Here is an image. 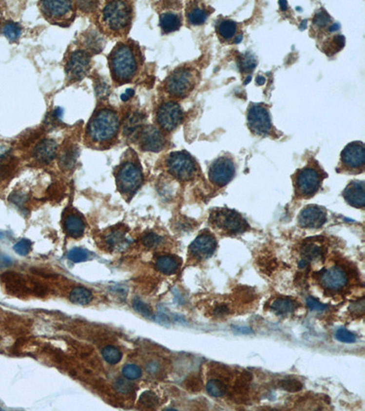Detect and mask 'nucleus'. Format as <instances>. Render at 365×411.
I'll list each match as a JSON object with an SVG mask.
<instances>
[{
    "label": "nucleus",
    "mask_w": 365,
    "mask_h": 411,
    "mask_svg": "<svg viewBox=\"0 0 365 411\" xmlns=\"http://www.w3.org/2000/svg\"><path fill=\"white\" fill-rule=\"evenodd\" d=\"M109 63L114 79L119 82H128L136 74V55L128 44H119L111 53Z\"/></svg>",
    "instance_id": "obj_1"
},
{
    "label": "nucleus",
    "mask_w": 365,
    "mask_h": 411,
    "mask_svg": "<svg viewBox=\"0 0 365 411\" xmlns=\"http://www.w3.org/2000/svg\"><path fill=\"white\" fill-rule=\"evenodd\" d=\"M119 130V118L113 110L97 112L88 126V136L94 142L104 143L113 140Z\"/></svg>",
    "instance_id": "obj_2"
},
{
    "label": "nucleus",
    "mask_w": 365,
    "mask_h": 411,
    "mask_svg": "<svg viewBox=\"0 0 365 411\" xmlns=\"http://www.w3.org/2000/svg\"><path fill=\"white\" fill-rule=\"evenodd\" d=\"M132 8L124 1L108 2L102 10V22L112 31H122L129 26Z\"/></svg>",
    "instance_id": "obj_3"
},
{
    "label": "nucleus",
    "mask_w": 365,
    "mask_h": 411,
    "mask_svg": "<svg viewBox=\"0 0 365 411\" xmlns=\"http://www.w3.org/2000/svg\"><path fill=\"white\" fill-rule=\"evenodd\" d=\"M322 173L313 166H306L299 170L294 178L296 194L301 197L315 195L322 186Z\"/></svg>",
    "instance_id": "obj_4"
},
{
    "label": "nucleus",
    "mask_w": 365,
    "mask_h": 411,
    "mask_svg": "<svg viewBox=\"0 0 365 411\" xmlns=\"http://www.w3.org/2000/svg\"><path fill=\"white\" fill-rule=\"evenodd\" d=\"M166 166L169 173L181 181L193 179L197 170L194 159L185 151L170 154L166 160Z\"/></svg>",
    "instance_id": "obj_5"
},
{
    "label": "nucleus",
    "mask_w": 365,
    "mask_h": 411,
    "mask_svg": "<svg viewBox=\"0 0 365 411\" xmlns=\"http://www.w3.org/2000/svg\"><path fill=\"white\" fill-rule=\"evenodd\" d=\"M143 175L140 166L134 162H125L116 176V183L123 194L133 196L142 186Z\"/></svg>",
    "instance_id": "obj_6"
},
{
    "label": "nucleus",
    "mask_w": 365,
    "mask_h": 411,
    "mask_svg": "<svg viewBox=\"0 0 365 411\" xmlns=\"http://www.w3.org/2000/svg\"><path fill=\"white\" fill-rule=\"evenodd\" d=\"M211 221L217 229L230 234L243 233L249 224L239 213L229 209H217L211 213Z\"/></svg>",
    "instance_id": "obj_7"
},
{
    "label": "nucleus",
    "mask_w": 365,
    "mask_h": 411,
    "mask_svg": "<svg viewBox=\"0 0 365 411\" xmlns=\"http://www.w3.org/2000/svg\"><path fill=\"white\" fill-rule=\"evenodd\" d=\"M196 79L193 71L186 68H178L165 80L166 91L175 97H185L195 86Z\"/></svg>",
    "instance_id": "obj_8"
},
{
    "label": "nucleus",
    "mask_w": 365,
    "mask_h": 411,
    "mask_svg": "<svg viewBox=\"0 0 365 411\" xmlns=\"http://www.w3.org/2000/svg\"><path fill=\"white\" fill-rule=\"evenodd\" d=\"M248 125L258 136L267 137L272 133L270 115L264 104L251 103L248 110Z\"/></svg>",
    "instance_id": "obj_9"
},
{
    "label": "nucleus",
    "mask_w": 365,
    "mask_h": 411,
    "mask_svg": "<svg viewBox=\"0 0 365 411\" xmlns=\"http://www.w3.org/2000/svg\"><path fill=\"white\" fill-rule=\"evenodd\" d=\"M236 166L233 160L228 157H221L215 160L209 167L208 176L210 182L217 188L227 186L233 179Z\"/></svg>",
    "instance_id": "obj_10"
},
{
    "label": "nucleus",
    "mask_w": 365,
    "mask_h": 411,
    "mask_svg": "<svg viewBox=\"0 0 365 411\" xmlns=\"http://www.w3.org/2000/svg\"><path fill=\"white\" fill-rule=\"evenodd\" d=\"M91 69V56L83 51H73L66 63L67 78L72 81H79L83 79Z\"/></svg>",
    "instance_id": "obj_11"
},
{
    "label": "nucleus",
    "mask_w": 365,
    "mask_h": 411,
    "mask_svg": "<svg viewBox=\"0 0 365 411\" xmlns=\"http://www.w3.org/2000/svg\"><path fill=\"white\" fill-rule=\"evenodd\" d=\"M341 162L344 169L348 171L363 172L365 165V144L363 142H352L346 145L342 155Z\"/></svg>",
    "instance_id": "obj_12"
},
{
    "label": "nucleus",
    "mask_w": 365,
    "mask_h": 411,
    "mask_svg": "<svg viewBox=\"0 0 365 411\" xmlns=\"http://www.w3.org/2000/svg\"><path fill=\"white\" fill-rule=\"evenodd\" d=\"M183 111L174 101L163 103L157 111V123L165 131L174 130L183 121Z\"/></svg>",
    "instance_id": "obj_13"
},
{
    "label": "nucleus",
    "mask_w": 365,
    "mask_h": 411,
    "mask_svg": "<svg viewBox=\"0 0 365 411\" xmlns=\"http://www.w3.org/2000/svg\"><path fill=\"white\" fill-rule=\"evenodd\" d=\"M319 281L323 288L336 292L347 286L349 276L343 268L334 266L323 271L319 277Z\"/></svg>",
    "instance_id": "obj_14"
},
{
    "label": "nucleus",
    "mask_w": 365,
    "mask_h": 411,
    "mask_svg": "<svg viewBox=\"0 0 365 411\" xmlns=\"http://www.w3.org/2000/svg\"><path fill=\"white\" fill-rule=\"evenodd\" d=\"M216 249V240L210 233H202L189 246V253L195 260H203L213 255Z\"/></svg>",
    "instance_id": "obj_15"
},
{
    "label": "nucleus",
    "mask_w": 365,
    "mask_h": 411,
    "mask_svg": "<svg viewBox=\"0 0 365 411\" xmlns=\"http://www.w3.org/2000/svg\"><path fill=\"white\" fill-rule=\"evenodd\" d=\"M136 139L144 151L159 152L165 147V138L163 133L152 125L143 128Z\"/></svg>",
    "instance_id": "obj_16"
},
{
    "label": "nucleus",
    "mask_w": 365,
    "mask_h": 411,
    "mask_svg": "<svg viewBox=\"0 0 365 411\" xmlns=\"http://www.w3.org/2000/svg\"><path fill=\"white\" fill-rule=\"evenodd\" d=\"M327 216L325 210L314 205H310L303 209L299 216V224L306 229H319L326 222Z\"/></svg>",
    "instance_id": "obj_17"
},
{
    "label": "nucleus",
    "mask_w": 365,
    "mask_h": 411,
    "mask_svg": "<svg viewBox=\"0 0 365 411\" xmlns=\"http://www.w3.org/2000/svg\"><path fill=\"white\" fill-rule=\"evenodd\" d=\"M40 7L43 14L50 20H61L72 13V3L70 1H42Z\"/></svg>",
    "instance_id": "obj_18"
},
{
    "label": "nucleus",
    "mask_w": 365,
    "mask_h": 411,
    "mask_svg": "<svg viewBox=\"0 0 365 411\" xmlns=\"http://www.w3.org/2000/svg\"><path fill=\"white\" fill-rule=\"evenodd\" d=\"M345 200L352 207L363 209L365 205V187L364 181L353 180L345 188L343 193Z\"/></svg>",
    "instance_id": "obj_19"
},
{
    "label": "nucleus",
    "mask_w": 365,
    "mask_h": 411,
    "mask_svg": "<svg viewBox=\"0 0 365 411\" xmlns=\"http://www.w3.org/2000/svg\"><path fill=\"white\" fill-rule=\"evenodd\" d=\"M58 144L51 139H44L37 144L33 150V157L38 162L47 165L55 158Z\"/></svg>",
    "instance_id": "obj_20"
},
{
    "label": "nucleus",
    "mask_w": 365,
    "mask_h": 411,
    "mask_svg": "<svg viewBox=\"0 0 365 411\" xmlns=\"http://www.w3.org/2000/svg\"><path fill=\"white\" fill-rule=\"evenodd\" d=\"M144 115L140 112L132 113L126 118L123 124V133L128 137H136L143 130L144 123Z\"/></svg>",
    "instance_id": "obj_21"
},
{
    "label": "nucleus",
    "mask_w": 365,
    "mask_h": 411,
    "mask_svg": "<svg viewBox=\"0 0 365 411\" xmlns=\"http://www.w3.org/2000/svg\"><path fill=\"white\" fill-rule=\"evenodd\" d=\"M106 242L112 250L122 252L128 248L130 239L126 237V232L122 229H116L109 233L106 237Z\"/></svg>",
    "instance_id": "obj_22"
},
{
    "label": "nucleus",
    "mask_w": 365,
    "mask_h": 411,
    "mask_svg": "<svg viewBox=\"0 0 365 411\" xmlns=\"http://www.w3.org/2000/svg\"><path fill=\"white\" fill-rule=\"evenodd\" d=\"M186 17L188 22L192 25H202L209 17V11L205 7H200L198 4L193 3L186 9Z\"/></svg>",
    "instance_id": "obj_23"
},
{
    "label": "nucleus",
    "mask_w": 365,
    "mask_h": 411,
    "mask_svg": "<svg viewBox=\"0 0 365 411\" xmlns=\"http://www.w3.org/2000/svg\"><path fill=\"white\" fill-rule=\"evenodd\" d=\"M182 25L179 15L173 12H165L160 16V27L165 33L176 31Z\"/></svg>",
    "instance_id": "obj_24"
},
{
    "label": "nucleus",
    "mask_w": 365,
    "mask_h": 411,
    "mask_svg": "<svg viewBox=\"0 0 365 411\" xmlns=\"http://www.w3.org/2000/svg\"><path fill=\"white\" fill-rule=\"evenodd\" d=\"M299 304L290 298H279L273 302L271 310L279 315H288L298 308Z\"/></svg>",
    "instance_id": "obj_25"
},
{
    "label": "nucleus",
    "mask_w": 365,
    "mask_h": 411,
    "mask_svg": "<svg viewBox=\"0 0 365 411\" xmlns=\"http://www.w3.org/2000/svg\"><path fill=\"white\" fill-rule=\"evenodd\" d=\"M78 155H79V150L77 146L70 145V146L65 147L58 160L59 166L64 170H71L76 164Z\"/></svg>",
    "instance_id": "obj_26"
},
{
    "label": "nucleus",
    "mask_w": 365,
    "mask_h": 411,
    "mask_svg": "<svg viewBox=\"0 0 365 411\" xmlns=\"http://www.w3.org/2000/svg\"><path fill=\"white\" fill-rule=\"evenodd\" d=\"M65 230L72 238H79L83 235L85 225L79 216L71 215L64 221Z\"/></svg>",
    "instance_id": "obj_27"
},
{
    "label": "nucleus",
    "mask_w": 365,
    "mask_h": 411,
    "mask_svg": "<svg viewBox=\"0 0 365 411\" xmlns=\"http://www.w3.org/2000/svg\"><path fill=\"white\" fill-rule=\"evenodd\" d=\"M179 261L172 256H161L155 262L158 271L166 275L175 274L179 269Z\"/></svg>",
    "instance_id": "obj_28"
},
{
    "label": "nucleus",
    "mask_w": 365,
    "mask_h": 411,
    "mask_svg": "<svg viewBox=\"0 0 365 411\" xmlns=\"http://www.w3.org/2000/svg\"><path fill=\"white\" fill-rule=\"evenodd\" d=\"M84 44L90 51L98 53L104 46V39L97 30H90L85 34Z\"/></svg>",
    "instance_id": "obj_29"
},
{
    "label": "nucleus",
    "mask_w": 365,
    "mask_h": 411,
    "mask_svg": "<svg viewBox=\"0 0 365 411\" xmlns=\"http://www.w3.org/2000/svg\"><path fill=\"white\" fill-rule=\"evenodd\" d=\"M237 24L230 20H223L217 23L216 31L218 35L226 40H229L236 35Z\"/></svg>",
    "instance_id": "obj_30"
},
{
    "label": "nucleus",
    "mask_w": 365,
    "mask_h": 411,
    "mask_svg": "<svg viewBox=\"0 0 365 411\" xmlns=\"http://www.w3.org/2000/svg\"><path fill=\"white\" fill-rule=\"evenodd\" d=\"M70 299L72 303L79 305H86L91 303L93 300L92 293L86 288L83 287H76L73 289L70 295Z\"/></svg>",
    "instance_id": "obj_31"
},
{
    "label": "nucleus",
    "mask_w": 365,
    "mask_h": 411,
    "mask_svg": "<svg viewBox=\"0 0 365 411\" xmlns=\"http://www.w3.org/2000/svg\"><path fill=\"white\" fill-rule=\"evenodd\" d=\"M345 44V38L343 35H338V36L332 37V39H328L325 43L323 44V51L329 55L331 56L333 54L337 53L338 51H341L344 47Z\"/></svg>",
    "instance_id": "obj_32"
},
{
    "label": "nucleus",
    "mask_w": 365,
    "mask_h": 411,
    "mask_svg": "<svg viewBox=\"0 0 365 411\" xmlns=\"http://www.w3.org/2000/svg\"><path fill=\"white\" fill-rule=\"evenodd\" d=\"M302 255L307 260H320L323 256V250L321 246L317 245L316 243H307L302 247L301 249Z\"/></svg>",
    "instance_id": "obj_33"
},
{
    "label": "nucleus",
    "mask_w": 365,
    "mask_h": 411,
    "mask_svg": "<svg viewBox=\"0 0 365 411\" xmlns=\"http://www.w3.org/2000/svg\"><path fill=\"white\" fill-rule=\"evenodd\" d=\"M2 32L9 41L15 42L19 39V37L21 36V27L16 22H7L3 26Z\"/></svg>",
    "instance_id": "obj_34"
},
{
    "label": "nucleus",
    "mask_w": 365,
    "mask_h": 411,
    "mask_svg": "<svg viewBox=\"0 0 365 411\" xmlns=\"http://www.w3.org/2000/svg\"><path fill=\"white\" fill-rule=\"evenodd\" d=\"M207 391L212 397H223L227 392V387L222 381L218 379H212L207 384Z\"/></svg>",
    "instance_id": "obj_35"
},
{
    "label": "nucleus",
    "mask_w": 365,
    "mask_h": 411,
    "mask_svg": "<svg viewBox=\"0 0 365 411\" xmlns=\"http://www.w3.org/2000/svg\"><path fill=\"white\" fill-rule=\"evenodd\" d=\"M104 360L111 365H116L122 359V354L120 350L115 346H106L101 351Z\"/></svg>",
    "instance_id": "obj_36"
},
{
    "label": "nucleus",
    "mask_w": 365,
    "mask_h": 411,
    "mask_svg": "<svg viewBox=\"0 0 365 411\" xmlns=\"http://www.w3.org/2000/svg\"><path fill=\"white\" fill-rule=\"evenodd\" d=\"M331 21H332V19L330 18V16L327 13V11L325 9L322 8L316 13L314 18H313L312 23L317 29H322L328 27V26L329 27L330 25H332L333 23H331Z\"/></svg>",
    "instance_id": "obj_37"
},
{
    "label": "nucleus",
    "mask_w": 365,
    "mask_h": 411,
    "mask_svg": "<svg viewBox=\"0 0 365 411\" xmlns=\"http://www.w3.org/2000/svg\"><path fill=\"white\" fill-rule=\"evenodd\" d=\"M68 258L75 263L82 262V261L89 260L90 253L87 250L79 249V248H74V249L70 251V253H68Z\"/></svg>",
    "instance_id": "obj_38"
},
{
    "label": "nucleus",
    "mask_w": 365,
    "mask_h": 411,
    "mask_svg": "<svg viewBox=\"0 0 365 411\" xmlns=\"http://www.w3.org/2000/svg\"><path fill=\"white\" fill-rule=\"evenodd\" d=\"M122 375L128 380H136L141 377L142 370L135 365H127L122 368Z\"/></svg>",
    "instance_id": "obj_39"
},
{
    "label": "nucleus",
    "mask_w": 365,
    "mask_h": 411,
    "mask_svg": "<svg viewBox=\"0 0 365 411\" xmlns=\"http://www.w3.org/2000/svg\"><path fill=\"white\" fill-rule=\"evenodd\" d=\"M162 241H163L162 238L157 234L153 233V232L145 234L143 238V245L148 249L157 248L158 246L162 243Z\"/></svg>",
    "instance_id": "obj_40"
},
{
    "label": "nucleus",
    "mask_w": 365,
    "mask_h": 411,
    "mask_svg": "<svg viewBox=\"0 0 365 411\" xmlns=\"http://www.w3.org/2000/svg\"><path fill=\"white\" fill-rule=\"evenodd\" d=\"M257 65V61L256 59L254 58L252 55L247 53L241 57L240 59V63H239V67L241 72H250L256 67Z\"/></svg>",
    "instance_id": "obj_41"
},
{
    "label": "nucleus",
    "mask_w": 365,
    "mask_h": 411,
    "mask_svg": "<svg viewBox=\"0 0 365 411\" xmlns=\"http://www.w3.org/2000/svg\"><path fill=\"white\" fill-rule=\"evenodd\" d=\"M279 387L282 390L288 392H298L302 389V384L297 379H285L281 380L279 383Z\"/></svg>",
    "instance_id": "obj_42"
},
{
    "label": "nucleus",
    "mask_w": 365,
    "mask_h": 411,
    "mask_svg": "<svg viewBox=\"0 0 365 411\" xmlns=\"http://www.w3.org/2000/svg\"><path fill=\"white\" fill-rule=\"evenodd\" d=\"M140 403L147 408H154L158 404L157 396L151 391H146L140 397Z\"/></svg>",
    "instance_id": "obj_43"
},
{
    "label": "nucleus",
    "mask_w": 365,
    "mask_h": 411,
    "mask_svg": "<svg viewBox=\"0 0 365 411\" xmlns=\"http://www.w3.org/2000/svg\"><path fill=\"white\" fill-rule=\"evenodd\" d=\"M31 245H32V243L29 239H22L20 241H19L17 244H15L14 251L19 255L26 256V255L29 254L30 250H31Z\"/></svg>",
    "instance_id": "obj_44"
},
{
    "label": "nucleus",
    "mask_w": 365,
    "mask_h": 411,
    "mask_svg": "<svg viewBox=\"0 0 365 411\" xmlns=\"http://www.w3.org/2000/svg\"><path fill=\"white\" fill-rule=\"evenodd\" d=\"M134 385L125 379H118L115 383V389L121 394H129L134 390Z\"/></svg>",
    "instance_id": "obj_45"
},
{
    "label": "nucleus",
    "mask_w": 365,
    "mask_h": 411,
    "mask_svg": "<svg viewBox=\"0 0 365 411\" xmlns=\"http://www.w3.org/2000/svg\"><path fill=\"white\" fill-rule=\"evenodd\" d=\"M336 339L342 343L352 344L356 341V336L346 329H339L336 332Z\"/></svg>",
    "instance_id": "obj_46"
},
{
    "label": "nucleus",
    "mask_w": 365,
    "mask_h": 411,
    "mask_svg": "<svg viewBox=\"0 0 365 411\" xmlns=\"http://www.w3.org/2000/svg\"><path fill=\"white\" fill-rule=\"evenodd\" d=\"M133 306H134V310L138 312L139 313L143 314V316L149 317L152 315V311H151L149 305L143 303V301L140 300V299H134V303H133Z\"/></svg>",
    "instance_id": "obj_47"
},
{
    "label": "nucleus",
    "mask_w": 365,
    "mask_h": 411,
    "mask_svg": "<svg viewBox=\"0 0 365 411\" xmlns=\"http://www.w3.org/2000/svg\"><path fill=\"white\" fill-rule=\"evenodd\" d=\"M8 156L9 155L1 157L2 162H0V180H2L3 178H5L7 176H8L12 169L11 160L9 159Z\"/></svg>",
    "instance_id": "obj_48"
},
{
    "label": "nucleus",
    "mask_w": 365,
    "mask_h": 411,
    "mask_svg": "<svg viewBox=\"0 0 365 411\" xmlns=\"http://www.w3.org/2000/svg\"><path fill=\"white\" fill-rule=\"evenodd\" d=\"M96 89V94L97 96L100 98V99H106L108 95L110 94V88L106 82L104 81H100L97 83V85L95 87Z\"/></svg>",
    "instance_id": "obj_49"
},
{
    "label": "nucleus",
    "mask_w": 365,
    "mask_h": 411,
    "mask_svg": "<svg viewBox=\"0 0 365 411\" xmlns=\"http://www.w3.org/2000/svg\"><path fill=\"white\" fill-rule=\"evenodd\" d=\"M306 303H307V305L310 310L316 311V312H322V311H325L328 308L327 305L322 304L312 297H308V299L306 300Z\"/></svg>",
    "instance_id": "obj_50"
},
{
    "label": "nucleus",
    "mask_w": 365,
    "mask_h": 411,
    "mask_svg": "<svg viewBox=\"0 0 365 411\" xmlns=\"http://www.w3.org/2000/svg\"><path fill=\"white\" fill-rule=\"evenodd\" d=\"M9 200L14 203L17 206H22L27 201V195L21 192H14L9 196Z\"/></svg>",
    "instance_id": "obj_51"
},
{
    "label": "nucleus",
    "mask_w": 365,
    "mask_h": 411,
    "mask_svg": "<svg viewBox=\"0 0 365 411\" xmlns=\"http://www.w3.org/2000/svg\"><path fill=\"white\" fill-rule=\"evenodd\" d=\"M13 264V260L5 254H0V267L7 268Z\"/></svg>",
    "instance_id": "obj_52"
},
{
    "label": "nucleus",
    "mask_w": 365,
    "mask_h": 411,
    "mask_svg": "<svg viewBox=\"0 0 365 411\" xmlns=\"http://www.w3.org/2000/svg\"><path fill=\"white\" fill-rule=\"evenodd\" d=\"M97 2H91V1H85V2H79L78 6H79L81 9L85 10V11H90L92 10V8H94L97 6Z\"/></svg>",
    "instance_id": "obj_53"
},
{
    "label": "nucleus",
    "mask_w": 365,
    "mask_h": 411,
    "mask_svg": "<svg viewBox=\"0 0 365 411\" xmlns=\"http://www.w3.org/2000/svg\"><path fill=\"white\" fill-rule=\"evenodd\" d=\"M351 310H356L357 313H359V310H360L361 313H363L364 310H365V302H364V300L359 301L358 303H353V304L351 305Z\"/></svg>",
    "instance_id": "obj_54"
},
{
    "label": "nucleus",
    "mask_w": 365,
    "mask_h": 411,
    "mask_svg": "<svg viewBox=\"0 0 365 411\" xmlns=\"http://www.w3.org/2000/svg\"><path fill=\"white\" fill-rule=\"evenodd\" d=\"M146 369H147V371H148L150 374H155V373L157 372L158 369H159V366H158V364L156 362H150V363L147 365Z\"/></svg>",
    "instance_id": "obj_55"
},
{
    "label": "nucleus",
    "mask_w": 365,
    "mask_h": 411,
    "mask_svg": "<svg viewBox=\"0 0 365 411\" xmlns=\"http://www.w3.org/2000/svg\"><path fill=\"white\" fill-rule=\"evenodd\" d=\"M134 95V91L133 89H127L126 92L121 95V99L123 101H128Z\"/></svg>",
    "instance_id": "obj_56"
},
{
    "label": "nucleus",
    "mask_w": 365,
    "mask_h": 411,
    "mask_svg": "<svg viewBox=\"0 0 365 411\" xmlns=\"http://www.w3.org/2000/svg\"><path fill=\"white\" fill-rule=\"evenodd\" d=\"M215 313L217 315H224V314H227L229 313V309L226 305H220L219 307H217L215 309Z\"/></svg>",
    "instance_id": "obj_57"
},
{
    "label": "nucleus",
    "mask_w": 365,
    "mask_h": 411,
    "mask_svg": "<svg viewBox=\"0 0 365 411\" xmlns=\"http://www.w3.org/2000/svg\"><path fill=\"white\" fill-rule=\"evenodd\" d=\"M0 411H1V409H0Z\"/></svg>",
    "instance_id": "obj_58"
}]
</instances>
